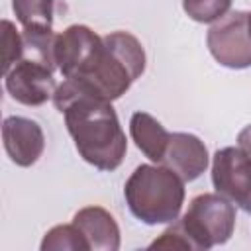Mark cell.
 Wrapping results in <instances>:
<instances>
[{
    "mask_svg": "<svg viewBox=\"0 0 251 251\" xmlns=\"http://www.w3.org/2000/svg\"><path fill=\"white\" fill-rule=\"evenodd\" d=\"M53 104L63 114L78 155L88 165L98 171H116L124 163L127 141L112 102L65 78L53 94Z\"/></svg>",
    "mask_w": 251,
    "mask_h": 251,
    "instance_id": "cell-1",
    "label": "cell"
},
{
    "mask_svg": "<svg viewBox=\"0 0 251 251\" xmlns=\"http://www.w3.org/2000/svg\"><path fill=\"white\" fill-rule=\"evenodd\" d=\"M145 71V49L141 41L127 31H112L102 37V45L90 63L73 78L86 92L114 102Z\"/></svg>",
    "mask_w": 251,
    "mask_h": 251,
    "instance_id": "cell-2",
    "label": "cell"
},
{
    "mask_svg": "<svg viewBox=\"0 0 251 251\" xmlns=\"http://www.w3.org/2000/svg\"><path fill=\"white\" fill-rule=\"evenodd\" d=\"M129 212L147 226L171 224L184 204V180L165 165H139L124 186Z\"/></svg>",
    "mask_w": 251,
    "mask_h": 251,
    "instance_id": "cell-3",
    "label": "cell"
},
{
    "mask_svg": "<svg viewBox=\"0 0 251 251\" xmlns=\"http://www.w3.org/2000/svg\"><path fill=\"white\" fill-rule=\"evenodd\" d=\"M171 231L188 251H204L229 241L235 229V206L218 192H204L190 200L184 216L171 222Z\"/></svg>",
    "mask_w": 251,
    "mask_h": 251,
    "instance_id": "cell-4",
    "label": "cell"
},
{
    "mask_svg": "<svg viewBox=\"0 0 251 251\" xmlns=\"http://www.w3.org/2000/svg\"><path fill=\"white\" fill-rule=\"evenodd\" d=\"M249 12L233 10L212 24L206 33V45L212 57L227 69L239 71L251 67V37L247 31Z\"/></svg>",
    "mask_w": 251,
    "mask_h": 251,
    "instance_id": "cell-5",
    "label": "cell"
},
{
    "mask_svg": "<svg viewBox=\"0 0 251 251\" xmlns=\"http://www.w3.org/2000/svg\"><path fill=\"white\" fill-rule=\"evenodd\" d=\"M212 184L218 194L251 214V157L239 147H222L214 153Z\"/></svg>",
    "mask_w": 251,
    "mask_h": 251,
    "instance_id": "cell-6",
    "label": "cell"
},
{
    "mask_svg": "<svg viewBox=\"0 0 251 251\" xmlns=\"http://www.w3.org/2000/svg\"><path fill=\"white\" fill-rule=\"evenodd\" d=\"M53 73V67L31 57H22L8 73H4V86L16 102L24 106H41L47 100H53L59 86Z\"/></svg>",
    "mask_w": 251,
    "mask_h": 251,
    "instance_id": "cell-7",
    "label": "cell"
},
{
    "mask_svg": "<svg viewBox=\"0 0 251 251\" xmlns=\"http://www.w3.org/2000/svg\"><path fill=\"white\" fill-rule=\"evenodd\" d=\"M100 45L102 37L94 33L88 25H69L61 33H57L55 39V63L59 73L65 78L76 76L90 63Z\"/></svg>",
    "mask_w": 251,
    "mask_h": 251,
    "instance_id": "cell-8",
    "label": "cell"
},
{
    "mask_svg": "<svg viewBox=\"0 0 251 251\" xmlns=\"http://www.w3.org/2000/svg\"><path fill=\"white\" fill-rule=\"evenodd\" d=\"M2 143L14 165L31 167L43 155L45 135L35 120L24 116H8L2 124Z\"/></svg>",
    "mask_w": 251,
    "mask_h": 251,
    "instance_id": "cell-9",
    "label": "cell"
},
{
    "mask_svg": "<svg viewBox=\"0 0 251 251\" xmlns=\"http://www.w3.org/2000/svg\"><path fill=\"white\" fill-rule=\"evenodd\" d=\"M208 163H210L208 149L198 135L186 131L171 133L169 147L165 151L161 165L175 171L184 182H192L208 169Z\"/></svg>",
    "mask_w": 251,
    "mask_h": 251,
    "instance_id": "cell-10",
    "label": "cell"
},
{
    "mask_svg": "<svg viewBox=\"0 0 251 251\" xmlns=\"http://www.w3.org/2000/svg\"><path fill=\"white\" fill-rule=\"evenodd\" d=\"M73 224L84 233L90 251H118L120 249V227L114 216L102 206L80 208L73 216Z\"/></svg>",
    "mask_w": 251,
    "mask_h": 251,
    "instance_id": "cell-11",
    "label": "cell"
},
{
    "mask_svg": "<svg viewBox=\"0 0 251 251\" xmlns=\"http://www.w3.org/2000/svg\"><path fill=\"white\" fill-rule=\"evenodd\" d=\"M129 135L135 147L153 163H163L165 151L169 147L171 133L165 126L147 112H135L129 118Z\"/></svg>",
    "mask_w": 251,
    "mask_h": 251,
    "instance_id": "cell-12",
    "label": "cell"
},
{
    "mask_svg": "<svg viewBox=\"0 0 251 251\" xmlns=\"http://www.w3.org/2000/svg\"><path fill=\"white\" fill-rule=\"evenodd\" d=\"M12 10L24 29H53L55 0H12Z\"/></svg>",
    "mask_w": 251,
    "mask_h": 251,
    "instance_id": "cell-13",
    "label": "cell"
},
{
    "mask_svg": "<svg viewBox=\"0 0 251 251\" xmlns=\"http://www.w3.org/2000/svg\"><path fill=\"white\" fill-rule=\"evenodd\" d=\"M41 251H90L84 233L75 224H61L51 227L41 241Z\"/></svg>",
    "mask_w": 251,
    "mask_h": 251,
    "instance_id": "cell-14",
    "label": "cell"
},
{
    "mask_svg": "<svg viewBox=\"0 0 251 251\" xmlns=\"http://www.w3.org/2000/svg\"><path fill=\"white\" fill-rule=\"evenodd\" d=\"M231 0H182L186 16L198 24H214L229 12Z\"/></svg>",
    "mask_w": 251,
    "mask_h": 251,
    "instance_id": "cell-15",
    "label": "cell"
},
{
    "mask_svg": "<svg viewBox=\"0 0 251 251\" xmlns=\"http://www.w3.org/2000/svg\"><path fill=\"white\" fill-rule=\"evenodd\" d=\"M2 45H4L2 73H8L24 55V37L10 20H2Z\"/></svg>",
    "mask_w": 251,
    "mask_h": 251,
    "instance_id": "cell-16",
    "label": "cell"
},
{
    "mask_svg": "<svg viewBox=\"0 0 251 251\" xmlns=\"http://www.w3.org/2000/svg\"><path fill=\"white\" fill-rule=\"evenodd\" d=\"M237 147H239L243 153H247V155L251 157V124L245 126V127L237 133Z\"/></svg>",
    "mask_w": 251,
    "mask_h": 251,
    "instance_id": "cell-17",
    "label": "cell"
},
{
    "mask_svg": "<svg viewBox=\"0 0 251 251\" xmlns=\"http://www.w3.org/2000/svg\"><path fill=\"white\" fill-rule=\"evenodd\" d=\"M247 31H249V37H251V12L247 16Z\"/></svg>",
    "mask_w": 251,
    "mask_h": 251,
    "instance_id": "cell-18",
    "label": "cell"
}]
</instances>
